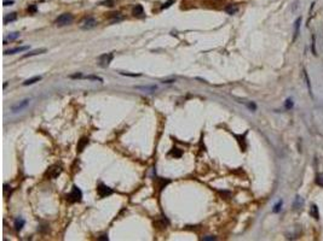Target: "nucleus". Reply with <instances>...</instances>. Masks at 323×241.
<instances>
[{"label": "nucleus", "mask_w": 323, "mask_h": 241, "mask_svg": "<svg viewBox=\"0 0 323 241\" xmlns=\"http://www.w3.org/2000/svg\"><path fill=\"white\" fill-rule=\"evenodd\" d=\"M121 75L124 76H130V77H137V76H140V74H130V73H120Z\"/></svg>", "instance_id": "2f4dec72"}, {"label": "nucleus", "mask_w": 323, "mask_h": 241, "mask_svg": "<svg viewBox=\"0 0 323 241\" xmlns=\"http://www.w3.org/2000/svg\"><path fill=\"white\" fill-rule=\"evenodd\" d=\"M88 144V139H86V137H84V139H81L79 141V145H77V152H81L84 150V147Z\"/></svg>", "instance_id": "aec40b11"}, {"label": "nucleus", "mask_w": 323, "mask_h": 241, "mask_svg": "<svg viewBox=\"0 0 323 241\" xmlns=\"http://www.w3.org/2000/svg\"><path fill=\"white\" fill-rule=\"evenodd\" d=\"M37 10H38L37 5H29L28 6V12H30V14H35Z\"/></svg>", "instance_id": "c756f323"}, {"label": "nucleus", "mask_w": 323, "mask_h": 241, "mask_svg": "<svg viewBox=\"0 0 323 241\" xmlns=\"http://www.w3.org/2000/svg\"><path fill=\"white\" fill-rule=\"evenodd\" d=\"M14 0H4V3H3V5L4 6H11V5H14Z\"/></svg>", "instance_id": "473e14b6"}, {"label": "nucleus", "mask_w": 323, "mask_h": 241, "mask_svg": "<svg viewBox=\"0 0 323 241\" xmlns=\"http://www.w3.org/2000/svg\"><path fill=\"white\" fill-rule=\"evenodd\" d=\"M171 154H172L174 158H180V157H182V154H183V152L179 150V148H175V147H174L173 150L171 151Z\"/></svg>", "instance_id": "4be33fe9"}, {"label": "nucleus", "mask_w": 323, "mask_h": 241, "mask_svg": "<svg viewBox=\"0 0 323 241\" xmlns=\"http://www.w3.org/2000/svg\"><path fill=\"white\" fill-rule=\"evenodd\" d=\"M303 204H304V200L300 198V197H297L295 198V201H294V204H293V206L295 209H298V208H300V206H303Z\"/></svg>", "instance_id": "b1692460"}, {"label": "nucleus", "mask_w": 323, "mask_h": 241, "mask_svg": "<svg viewBox=\"0 0 323 241\" xmlns=\"http://www.w3.org/2000/svg\"><path fill=\"white\" fill-rule=\"evenodd\" d=\"M40 80H41V76H34V77H32V78L26 80V81L23 82V86H30V85H34V83L39 82Z\"/></svg>", "instance_id": "9b49d317"}, {"label": "nucleus", "mask_w": 323, "mask_h": 241, "mask_svg": "<svg viewBox=\"0 0 323 241\" xmlns=\"http://www.w3.org/2000/svg\"><path fill=\"white\" fill-rule=\"evenodd\" d=\"M281 206H282V200H280L274 206V212H278V211H280L281 210Z\"/></svg>", "instance_id": "7c9ffc66"}, {"label": "nucleus", "mask_w": 323, "mask_h": 241, "mask_svg": "<svg viewBox=\"0 0 323 241\" xmlns=\"http://www.w3.org/2000/svg\"><path fill=\"white\" fill-rule=\"evenodd\" d=\"M114 58V54L113 53H104L102 55H99L98 57V65L101 66V68H108L109 64L111 63V60H113Z\"/></svg>", "instance_id": "f03ea898"}, {"label": "nucleus", "mask_w": 323, "mask_h": 241, "mask_svg": "<svg viewBox=\"0 0 323 241\" xmlns=\"http://www.w3.org/2000/svg\"><path fill=\"white\" fill-rule=\"evenodd\" d=\"M310 213H311V216L314 217V218H316V220H318L319 218V213H318V208L316 205H312L311 206V211H310Z\"/></svg>", "instance_id": "6ab92c4d"}, {"label": "nucleus", "mask_w": 323, "mask_h": 241, "mask_svg": "<svg viewBox=\"0 0 323 241\" xmlns=\"http://www.w3.org/2000/svg\"><path fill=\"white\" fill-rule=\"evenodd\" d=\"M73 19H74V17L70 14H63L56 19V24H57L58 27H64V26L70 24V23L73 22Z\"/></svg>", "instance_id": "7ed1b4c3"}, {"label": "nucleus", "mask_w": 323, "mask_h": 241, "mask_svg": "<svg viewBox=\"0 0 323 241\" xmlns=\"http://www.w3.org/2000/svg\"><path fill=\"white\" fill-rule=\"evenodd\" d=\"M170 182H171V180H165V178H160V177H158L156 181H155V183H156V187L159 188V192H161Z\"/></svg>", "instance_id": "0eeeda50"}, {"label": "nucleus", "mask_w": 323, "mask_h": 241, "mask_svg": "<svg viewBox=\"0 0 323 241\" xmlns=\"http://www.w3.org/2000/svg\"><path fill=\"white\" fill-rule=\"evenodd\" d=\"M69 77H70V78H82L84 76H82V74H81V73H77V74H74V75H70Z\"/></svg>", "instance_id": "72a5a7b5"}, {"label": "nucleus", "mask_w": 323, "mask_h": 241, "mask_svg": "<svg viewBox=\"0 0 323 241\" xmlns=\"http://www.w3.org/2000/svg\"><path fill=\"white\" fill-rule=\"evenodd\" d=\"M29 48V46H22V47H16V48H11V50H7L4 52V54H15V53H19V52H23V51H27Z\"/></svg>", "instance_id": "6e6552de"}, {"label": "nucleus", "mask_w": 323, "mask_h": 241, "mask_svg": "<svg viewBox=\"0 0 323 241\" xmlns=\"http://www.w3.org/2000/svg\"><path fill=\"white\" fill-rule=\"evenodd\" d=\"M96 26H97V21H96L93 17H88V18H86V19L82 22L81 28H82L84 30H90V29L95 28Z\"/></svg>", "instance_id": "39448f33"}, {"label": "nucleus", "mask_w": 323, "mask_h": 241, "mask_svg": "<svg viewBox=\"0 0 323 241\" xmlns=\"http://www.w3.org/2000/svg\"><path fill=\"white\" fill-rule=\"evenodd\" d=\"M293 105H294V102L292 101V99H287L286 100V104H284V106H286V109H292L293 107Z\"/></svg>", "instance_id": "cd10ccee"}, {"label": "nucleus", "mask_w": 323, "mask_h": 241, "mask_svg": "<svg viewBox=\"0 0 323 241\" xmlns=\"http://www.w3.org/2000/svg\"><path fill=\"white\" fill-rule=\"evenodd\" d=\"M46 50L45 48H38V50H34V51H32L29 53H26L23 55V58H29V57H33V55H38V54H41V53H45Z\"/></svg>", "instance_id": "1a4fd4ad"}, {"label": "nucleus", "mask_w": 323, "mask_h": 241, "mask_svg": "<svg viewBox=\"0 0 323 241\" xmlns=\"http://www.w3.org/2000/svg\"><path fill=\"white\" fill-rule=\"evenodd\" d=\"M98 240H108V235H102L101 237H98Z\"/></svg>", "instance_id": "4c0bfd02"}, {"label": "nucleus", "mask_w": 323, "mask_h": 241, "mask_svg": "<svg viewBox=\"0 0 323 241\" xmlns=\"http://www.w3.org/2000/svg\"><path fill=\"white\" fill-rule=\"evenodd\" d=\"M224 10H225V12H228L229 15H235L238 11V7L236 5H228V6H225Z\"/></svg>", "instance_id": "4468645a"}, {"label": "nucleus", "mask_w": 323, "mask_h": 241, "mask_svg": "<svg viewBox=\"0 0 323 241\" xmlns=\"http://www.w3.org/2000/svg\"><path fill=\"white\" fill-rule=\"evenodd\" d=\"M304 76H305V80H306V85H307V88H309V93H310V97H312V89H311V82H310V78H309V75L304 70Z\"/></svg>", "instance_id": "412c9836"}, {"label": "nucleus", "mask_w": 323, "mask_h": 241, "mask_svg": "<svg viewBox=\"0 0 323 241\" xmlns=\"http://www.w3.org/2000/svg\"><path fill=\"white\" fill-rule=\"evenodd\" d=\"M29 101H30L29 99H24V100H22V101L17 102V104H15V105L11 106V111H12V112H19V111H22L23 109H26V107L28 106Z\"/></svg>", "instance_id": "423d86ee"}, {"label": "nucleus", "mask_w": 323, "mask_h": 241, "mask_svg": "<svg viewBox=\"0 0 323 241\" xmlns=\"http://www.w3.org/2000/svg\"><path fill=\"white\" fill-rule=\"evenodd\" d=\"M132 14L135 16H140L144 14V10H143V6L142 5H136L132 10Z\"/></svg>", "instance_id": "a211bd4d"}, {"label": "nucleus", "mask_w": 323, "mask_h": 241, "mask_svg": "<svg viewBox=\"0 0 323 241\" xmlns=\"http://www.w3.org/2000/svg\"><path fill=\"white\" fill-rule=\"evenodd\" d=\"M173 4H174V0H168V1L165 3V4L162 5V7H161V9H162V10H165V9H168V7H170L171 5H173Z\"/></svg>", "instance_id": "c85d7f7f"}, {"label": "nucleus", "mask_w": 323, "mask_h": 241, "mask_svg": "<svg viewBox=\"0 0 323 241\" xmlns=\"http://www.w3.org/2000/svg\"><path fill=\"white\" fill-rule=\"evenodd\" d=\"M113 193H114V191L109 188L108 186L103 185V183H101V185L97 187V194L99 196V198H107V197L111 196Z\"/></svg>", "instance_id": "20e7f679"}, {"label": "nucleus", "mask_w": 323, "mask_h": 241, "mask_svg": "<svg viewBox=\"0 0 323 241\" xmlns=\"http://www.w3.org/2000/svg\"><path fill=\"white\" fill-rule=\"evenodd\" d=\"M300 23H302V17H299V18H298V19L295 21V23H294V28H295V31H294V38H293V41H295V40H297V38H298V35H299Z\"/></svg>", "instance_id": "f8f14e48"}, {"label": "nucleus", "mask_w": 323, "mask_h": 241, "mask_svg": "<svg viewBox=\"0 0 323 241\" xmlns=\"http://www.w3.org/2000/svg\"><path fill=\"white\" fill-rule=\"evenodd\" d=\"M82 199V192L76 186H73L72 191L67 194V200L69 203H80Z\"/></svg>", "instance_id": "f257e3e1"}, {"label": "nucleus", "mask_w": 323, "mask_h": 241, "mask_svg": "<svg viewBox=\"0 0 323 241\" xmlns=\"http://www.w3.org/2000/svg\"><path fill=\"white\" fill-rule=\"evenodd\" d=\"M311 40H312V42H311V51H312V53L316 55L317 54V52H316V36L312 35Z\"/></svg>", "instance_id": "393cba45"}, {"label": "nucleus", "mask_w": 323, "mask_h": 241, "mask_svg": "<svg viewBox=\"0 0 323 241\" xmlns=\"http://www.w3.org/2000/svg\"><path fill=\"white\" fill-rule=\"evenodd\" d=\"M175 82V80H166V81H163V83H173Z\"/></svg>", "instance_id": "e433bc0d"}, {"label": "nucleus", "mask_w": 323, "mask_h": 241, "mask_svg": "<svg viewBox=\"0 0 323 241\" xmlns=\"http://www.w3.org/2000/svg\"><path fill=\"white\" fill-rule=\"evenodd\" d=\"M85 78H87V80H93V81H99V82H103V78L98 77V76H95V75H88V76H86Z\"/></svg>", "instance_id": "bb28decb"}, {"label": "nucleus", "mask_w": 323, "mask_h": 241, "mask_svg": "<svg viewBox=\"0 0 323 241\" xmlns=\"http://www.w3.org/2000/svg\"><path fill=\"white\" fill-rule=\"evenodd\" d=\"M50 173H52V174H50V177H52V178H56L61 173H62V168L61 166H56V168H51L50 169Z\"/></svg>", "instance_id": "ddd939ff"}, {"label": "nucleus", "mask_w": 323, "mask_h": 241, "mask_svg": "<svg viewBox=\"0 0 323 241\" xmlns=\"http://www.w3.org/2000/svg\"><path fill=\"white\" fill-rule=\"evenodd\" d=\"M24 224H26V221L23 218H16L15 220V229L17 232L22 230V228L24 227Z\"/></svg>", "instance_id": "9d476101"}, {"label": "nucleus", "mask_w": 323, "mask_h": 241, "mask_svg": "<svg viewBox=\"0 0 323 241\" xmlns=\"http://www.w3.org/2000/svg\"><path fill=\"white\" fill-rule=\"evenodd\" d=\"M137 89H143V90H149V92H155L158 89V87L156 86H145V87H140V86H138V87H136Z\"/></svg>", "instance_id": "5701e85b"}, {"label": "nucleus", "mask_w": 323, "mask_h": 241, "mask_svg": "<svg viewBox=\"0 0 323 241\" xmlns=\"http://www.w3.org/2000/svg\"><path fill=\"white\" fill-rule=\"evenodd\" d=\"M16 19H17V15H16L15 12L9 14V15H6V16L4 17V24H7V23L14 22V21H16Z\"/></svg>", "instance_id": "2eb2a0df"}, {"label": "nucleus", "mask_w": 323, "mask_h": 241, "mask_svg": "<svg viewBox=\"0 0 323 241\" xmlns=\"http://www.w3.org/2000/svg\"><path fill=\"white\" fill-rule=\"evenodd\" d=\"M205 241H211V240H216V236H203Z\"/></svg>", "instance_id": "f704fd0d"}, {"label": "nucleus", "mask_w": 323, "mask_h": 241, "mask_svg": "<svg viewBox=\"0 0 323 241\" xmlns=\"http://www.w3.org/2000/svg\"><path fill=\"white\" fill-rule=\"evenodd\" d=\"M244 136L246 135H235L236 139H238V144H240V147H241V150L244 151L246 150V142H244Z\"/></svg>", "instance_id": "f3484780"}, {"label": "nucleus", "mask_w": 323, "mask_h": 241, "mask_svg": "<svg viewBox=\"0 0 323 241\" xmlns=\"http://www.w3.org/2000/svg\"><path fill=\"white\" fill-rule=\"evenodd\" d=\"M248 107H249L251 110H253V111H254L255 109H257V106H255V104H253V102H251V104H248Z\"/></svg>", "instance_id": "c9c22d12"}, {"label": "nucleus", "mask_w": 323, "mask_h": 241, "mask_svg": "<svg viewBox=\"0 0 323 241\" xmlns=\"http://www.w3.org/2000/svg\"><path fill=\"white\" fill-rule=\"evenodd\" d=\"M316 183L318 186L323 187V174H319V175L316 176Z\"/></svg>", "instance_id": "a878e982"}, {"label": "nucleus", "mask_w": 323, "mask_h": 241, "mask_svg": "<svg viewBox=\"0 0 323 241\" xmlns=\"http://www.w3.org/2000/svg\"><path fill=\"white\" fill-rule=\"evenodd\" d=\"M19 38V33H12V34H10V35L7 38L4 39V45H7L9 41H15L16 39Z\"/></svg>", "instance_id": "dca6fc26"}]
</instances>
